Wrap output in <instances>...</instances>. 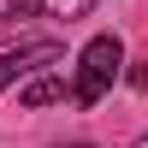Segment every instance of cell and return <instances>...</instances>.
<instances>
[{
    "label": "cell",
    "instance_id": "6da1fadb",
    "mask_svg": "<svg viewBox=\"0 0 148 148\" xmlns=\"http://www.w3.org/2000/svg\"><path fill=\"white\" fill-rule=\"evenodd\" d=\"M119 65H125V47H119V36H95V42L83 47V59H77L71 101H77V107H95V101H101V95L119 83Z\"/></svg>",
    "mask_w": 148,
    "mask_h": 148
},
{
    "label": "cell",
    "instance_id": "7a4b0ae2",
    "mask_svg": "<svg viewBox=\"0 0 148 148\" xmlns=\"http://www.w3.org/2000/svg\"><path fill=\"white\" fill-rule=\"evenodd\" d=\"M59 59H65L59 42H18V47H0V89L18 83V77H30V71H42V65H59Z\"/></svg>",
    "mask_w": 148,
    "mask_h": 148
},
{
    "label": "cell",
    "instance_id": "3957f363",
    "mask_svg": "<svg viewBox=\"0 0 148 148\" xmlns=\"http://www.w3.org/2000/svg\"><path fill=\"white\" fill-rule=\"evenodd\" d=\"M65 77H30V83H24V95H18V101L24 107H53V101H65Z\"/></svg>",
    "mask_w": 148,
    "mask_h": 148
},
{
    "label": "cell",
    "instance_id": "277c9868",
    "mask_svg": "<svg viewBox=\"0 0 148 148\" xmlns=\"http://www.w3.org/2000/svg\"><path fill=\"white\" fill-rule=\"evenodd\" d=\"M42 12H47V18H89V12H95V0H42Z\"/></svg>",
    "mask_w": 148,
    "mask_h": 148
},
{
    "label": "cell",
    "instance_id": "5b68a950",
    "mask_svg": "<svg viewBox=\"0 0 148 148\" xmlns=\"http://www.w3.org/2000/svg\"><path fill=\"white\" fill-rule=\"evenodd\" d=\"M24 12H42V0H0V24L24 18Z\"/></svg>",
    "mask_w": 148,
    "mask_h": 148
},
{
    "label": "cell",
    "instance_id": "8992f818",
    "mask_svg": "<svg viewBox=\"0 0 148 148\" xmlns=\"http://www.w3.org/2000/svg\"><path fill=\"white\" fill-rule=\"evenodd\" d=\"M136 83H142V89H148V65H136Z\"/></svg>",
    "mask_w": 148,
    "mask_h": 148
},
{
    "label": "cell",
    "instance_id": "52a82bcc",
    "mask_svg": "<svg viewBox=\"0 0 148 148\" xmlns=\"http://www.w3.org/2000/svg\"><path fill=\"white\" fill-rule=\"evenodd\" d=\"M136 148H148V136H142V142H136Z\"/></svg>",
    "mask_w": 148,
    "mask_h": 148
},
{
    "label": "cell",
    "instance_id": "ba28073f",
    "mask_svg": "<svg viewBox=\"0 0 148 148\" xmlns=\"http://www.w3.org/2000/svg\"><path fill=\"white\" fill-rule=\"evenodd\" d=\"M77 148H83V142H77Z\"/></svg>",
    "mask_w": 148,
    "mask_h": 148
}]
</instances>
